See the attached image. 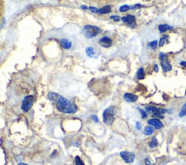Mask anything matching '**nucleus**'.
<instances>
[{
    "label": "nucleus",
    "mask_w": 186,
    "mask_h": 165,
    "mask_svg": "<svg viewBox=\"0 0 186 165\" xmlns=\"http://www.w3.org/2000/svg\"><path fill=\"white\" fill-rule=\"evenodd\" d=\"M55 103L57 104V108L64 114H74L77 111L76 105L61 95H59Z\"/></svg>",
    "instance_id": "nucleus-1"
},
{
    "label": "nucleus",
    "mask_w": 186,
    "mask_h": 165,
    "mask_svg": "<svg viewBox=\"0 0 186 165\" xmlns=\"http://www.w3.org/2000/svg\"><path fill=\"white\" fill-rule=\"evenodd\" d=\"M116 114V108L114 106H110L103 111L102 117H103V122L108 125L113 124L115 119V115Z\"/></svg>",
    "instance_id": "nucleus-2"
},
{
    "label": "nucleus",
    "mask_w": 186,
    "mask_h": 165,
    "mask_svg": "<svg viewBox=\"0 0 186 165\" xmlns=\"http://www.w3.org/2000/svg\"><path fill=\"white\" fill-rule=\"evenodd\" d=\"M82 32L86 38L87 39H92L98 36L99 34L102 32L101 29L98 27L95 26H85L83 28Z\"/></svg>",
    "instance_id": "nucleus-3"
},
{
    "label": "nucleus",
    "mask_w": 186,
    "mask_h": 165,
    "mask_svg": "<svg viewBox=\"0 0 186 165\" xmlns=\"http://www.w3.org/2000/svg\"><path fill=\"white\" fill-rule=\"evenodd\" d=\"M159 59L161 60V65L162 67V70L164 72L170 71L172 70V65L169 63L168 57L164 53H161L159 54Z\"/></svg>",
    "instance_id": "nucleus-4"
},
{
    "label": "nucleus",
    "mask_w": 186,
    "mask_h": 165,
    "mask_svg": "<svg viewBox=\"0 0 186 165\" xmlns=\"http://www.w3.org/2000/svg\"><path fill=\"white\" fill-rule=\"evenodd\" d=\"M146 110L148 113L153 114L154 117H159L160 119H164V116L161 115V114H164L167 111V110H166V109L158 108L155 106H147V107H146Z\"/></svg>",
    "instance_id": "nucleus-5"
},
{
    "label": "nucleus",
    "mask_w": 186,
    "mask_h": 165,
    "mask_svg": "<svg viewBox=\"0 0 186 165\" xmlns=\"http://www.w3.org/2000/svg\"><path fill=\"white\" fill-rule=\"evenodd\" d=\"M34 101V97L33 95H28L25 97L22 102L21 108L24 112H28L33 106Z\"/></svg>",
    "instance_id": "nucleus-6"
},
{
    "label": "nucleus",
    "mask_w": 186,
    "mask_h": 165,
    "mask_svg": "<svg viewBox=\"0 0 186 165\" xmlns=\"http://www.w3.org/2000/svg\"><path fill=\"white\" fill-rule=\"evenodd\" d=\"M120 156L126 163H132V162H133L135 157V155L134 153L127 152V151L121 152L120 153Z\"/></svg>",
    "instance_id": "nucleus-7"
},
{
    "label": "nucleus",
    "mask_w": 186,
    "mask_h": 165,
    "mask_svg": "<svg viewBox=\"0 0 186 165\" xmlns=\"http://www.w3.org/2000/svg\"><path fill=\"white\" fill-rule=\"evenodd\" d=\"M121 20L127 24L129 26L132 27V28H136L137 24H136V18L134 15H128L127 16L121 18Z\"/></svg>",
    "instance_id": "nucleus-8"
},
{
    "label": "nucleus",
    "mask_w": 186,
    "mask_h": 165,
    "mask_svg": "<svg viewBox=\"0 0 186 165\" xmlns=\"http://www.w3.org/2000/svg\"><path fill=\"white\" fill-rule=\"evenodd\" d=\"M99 43L102 47H106V48H108L111 46L112 44V40L108 36H103L99 40Z\"/></svg>",
    "instance_id": "nucleus-9"
},
{
    "label": "nucleus",
    "mask_w": 186,
    "mask_h": 165,
    "mask_svg": "<svg viewBox=\"0 0 186 165\" xmlns=\"http://www.w3.org/2000/svg\"><path fill=\"white\" fill-rule=\"evenodd\" d=\"M148 124L154 127L156 129H161V128H162L164 127L162 122L159 119H149L148 121Z\"/></svg>",
    "instance_id": "nucleus-10"
},
{
    "label": "nucleus",
    "mask_w": 186,
    "mask_h": 165,
    "mask_svg": "<svg viewBox=\"0 0 186 165\" xmlns=\"http://www.w3.org/2000/svg\"><path fill=\"white\" fill-rule=\"evenodd\" d=\"M124 100L128 103H133V102L137 101V96L135 95H132L131 93H125L124 95Z\"/></svg>",
    "instance_id": "nucleus-11"
},
{
    "label": "nucleus",
    "mask_w": 186,
    "mask_h": 165,
    "mask_svg": "<svg viewBox=\"0 0 186 165\" xmlns=\"http://www.w3.org/2000/svg\"><path fill=\"white\" fill-rule=\"evenodd\" d=\"M61 45L63 48L68 50V49L72 47V43L67 39L63 38V39H61Z\"/></svg>",
    "instance_id": "nucleus-12"
},
{
    "label": "nucleus",
    "mask_w": 186,
    "mask_h": 165,
    "mask_svg": "<svg viewBox=\"0 0 186 165\" xmlns=\"http://www.w3.org/2000/svg\"><path fill=\"white\" fill-rule=\"evenodd\" d=\"M111 12V7L110 5H106V6H104L103 7L99 9L98 13L99 14H107Z\"/></svg>",
    "instance_id": "nucleus-13"
},
{
    "label": "nucleus",
    "mask_w": 186,
    "mask_h": 165,
    "mask_svg": "<svg viewBox=\"0 0 186 165\" xmlns=\"http://www.w3.org/2000/svg\"><path fill=\"white\" fill-rule=\"evenodd\" d=\"M172 28H173V27L167 25V24H161V25L158 26V30H159V31L161 33L169 31V30H172Z\"/></svg>",
    "instance_id": "nucleus-14"
},
{
    "label": "nucleus",
    "mask_w": 186,
    "mask_h": 165,
    "mask_svg": "<svg viewBox=\"0 0 186 165\" xmlns=\"http://www.w3.org/2000/svg\"><path fill=\"white\" fill-rule=\"evenodd\" d=\"M137 76L139 79H144L145 78V72L143 67L140 68L139 70L137 72Z\"/></svg>",
    "instance_id": "nucleus-15"
},
{
    "label": "nucleus",
    "mask_w": 186,
    "mask_h": 165,
    "mask_svg": "<svg viewBox=\"0 0 186 165\" xmlns=\"http://www.w3.org/2000/svg\"><path fill=\"white\" fill-rule=\"evenodd\" d=\"M154 129L152 126H147L145 127L144 133L146 135H150L151 134L154 133Z\"/></svg>",
    "instance_id": "nucleus-16"
},
{
    "label": "nucleus",
    "mask_w": 186,
    "mask_h": 165,
    "mask_svg": "<svg viewBox=\"0 0 186 165\" xmlns=\"http://www.w3.org/2000/svg\"><path fill=\"white\" fill-rule=\"evenodd\" d=\"M86 54H87V56L89 58H92L95 55V51H94V49L91 47H88L86 48Z\"/></svg>",
    "instance_id": "nucleus-17"
},
{
    "label": "nucleus",
    "mask_w": 186,
    "mask_h": 165,
    "mask_svg": "<svg viewBox=\"0 0 186 165\" xmlns=\"http://www.w3.org/2000/svg\"><path fill=\"white\" fill-rule=\"evenodd\" d=\"M168 39H169V36H168V35H164V36L161 38V39H160L159 47L164 46V44L166 43V42L168 40Z\"/></svg>",
    "instance_id": "nucleus-18"
},
{
    "label": "nucleus",
    "mask_w": 186,
    "mask_h": 165,
    "mask_svg": "<svg viewBox=\"0 0 186 165\" xmlns=\"http://www.w3.org/2000/svg\"><path fill=\"white\" fill-rule=\"evenodd\" d=\"M157 145H158V140L156 138V137H153L152 140H151V142L149 144V147L150 148H154L155 147H156Z\"/></svg>",
    "instance_id": "nucleus-19"
},
{
    "label": "nucleus",
    "mask_w": 186,
    "mask_h": 165,
    "mask_svg": "<svg viewBox=\"0 0 186 165\" xmlns=\"http://www.w3.org/2000/svg\"><path fill=\"white\" fill-rule=\"evenodd\" d=\"M186 115V103L183 105V106L182 107L181 110H180V112L179 114V116L180 117H185Z\"/></svg>",
    "instance_id": "nucleus-20"
},
{
    "label": "nucleus",
    "mask_w": 186,
    "mask_h": 165,
    "mask_svg": "<svg viewBox=\"0 0 186 165\" xmlns=\"http://www.w3.org/2000/svg\"><path fill=\"white\" fill-rule=\"evenodd\" d=\"M131 8V7L128 6V5H122V6L120 7L119 8V11L121 12V13H124V12H127V11L129 10V9Z\"/></svg>",
    "instance_id": "nucleus-21"
},
{
    "label": "nucleus",
    "mask_w": 186,
    "mask_h": 165,
    "mask_svg": "<svg viewBox=\"0 0 186 165\" xmlns=\"http://www.w3.org/2000/svg\"><path fill=\"white\" fill-rule=\"evenodd\" d=\"M75 163H76V165H84V163L83 162V161L78 156H76V157H75Z\"/></svg>",
    "instance_id": "nucleus-22"
},
{
    "label": "nucleus",
    "mask_w": 186,
    "mask_h": 165,
    "mask_svg": "<svg viewBox=\"0 0 186 165\" xmlns=\"http://www.w3.org/2000/svg\"><path fill=\"white\" fill-rule=\"evenodd\" d=\"M157 44H158V42H157V40H154L153 41V42H150V44H149V46H150V47H151V49L152 50H156L157 47Z\"/></svg>",
    "instance_id": "nucleus-23"
},
{
    "label": "nucleus",
    "mask_w": 186,
    "mask_h": 165,
    "mask_svg": "<svg viewBox=\"0 0 186 165\" xmlns=\"http://www.w3.org/2000/svg\"><path fill=\"white\" fill-rule=\"evenodd\" d=\"M138 110H139V111L140 112V114H141L142 118L145 119L146 117H147V114H146V111H144V110H142V109L139 108H138Z\"/></svg>",
    "instance_id": "nucleus-24"
},
{
    "label": "nucleus",
    "mask_w": 186,
    "mask_h": 165,
    "mask_svg": "<svg viewBox=\"0 0 186 165\" xmlns=\"http://www.w3.org/2000/svg\"><path fill=\"white\" fill-rule=\"evenodd\" d=\"M89 9H90V10H91L92 12L94 13H98V11H99V9L95 7H89Z\"/></svg>",
    "instance_id": "nucleus-25"
},
{
    "label": "nucleus",
    "mask_w": 186,
    "mask_h": 165,
    "mask_svg": "<svg viewBox=\"0 0 186 165\" xmlns=\"http://www.w3.org/2000/svg\"><path fill=\"white\" fill-rule=\"evenodd\" d=\"M110 18L111 19V20H114V21H119V20H120L119 16H118V15H113V16H111Z\"/></svg>",
    "instance_id": "nucleus-26"
},
{
    "label": "nucleus",
    "mask_w": 186,
    "mask_h": 165,
    "mask_svg": "<svg viewBox=\"0 0 186 165\" xmlns=\"http://www.w3.org/2000/svg\"><path fill=\"white\" fill-rule=\"evenodd\" d=\"M145 163H146V165H154V164L152 163V162L150 161V159H148V158L145 159Z\"/></svg>",
    "instance_id": "nucleus-27"
},
{
    "label": "nucleus",
    "mask_w": 186,
    "mask_h": 165,
    "mask_svg": "<svg viewBox=\"0 0 186 165\" xmlns=\"http://www.w3.org/2000/svg\"><path fill=\"white\" fill-rule=\"evenodd\" d=\"M141 128H142V126H141V124H140V122H136V129H138V130H140V129H141Z\"/></svg>",
    "instance_id": "nucleus-28"
},
{
    "label": "nucleus",
    "mask_w": 186,
    "mask_h": 165,
    "mask_svg": "<svg viewBox=\"0 0 186 165\" xmlns=\"http://www.w3.org/2000/svg\"><path fill=\"white\" fill-rule=\"evenodd\" d=\"M140 7H141V5H140L139 4H137V5H134V6L131 7V8H132V9H137V8H140Z\"/></svg>",
    "instance_id": "nucleus-29"
},
{
    "label": "nucleus",
    "mask_w": 186,
    "mask_h": 165,
    "mask_svg": "<svg viewBox=\"0 0 186 165\" xmlns=\"http://www.w3.org/2000/svg\"><path fill=\"white\" fill-rule=\"evenodd\" d=\"M92 119L94 120V121H95V122H98V117H97L96 115L92 116Z\"/></svg>",
    "instance_id": "nucleus-30"
},
{
    "label": "nucleus",
    "mask_w": 186,
    "mask_h": 165,
    "mask_svg": "<svg viewBox=\"0 0 186 165\" xmlns=\"http://www.w3.org/2000/svg\"><path fill=\"white\" fill-rule=\"evenodd\" d=\"M180 65H182V66H183V67L186 68V61H182V62H180Z\"/></svg>",
    "instance_id": "nucleus-31"
},
{
    "label": "nucleus",
    "mask_w": 186,
    "mask_h": 165,
    "mask_svg": "<svg viewBox=\"0 0 186 165\" xmlns=\"http://www.w3.org/2000/svg\"><path fill=\"white\" fill-rule=\"evenodd\" d=\"M154 70H155V72H158V65L156 64V65H154Z\"/></svg>",
    "instance_id": "nucleus-32"
},
{
    "label": "nucleus",
    "mask_w": 186,
    "mask_h": 165,
    "mask_svg": "<svg viewBox=\"0 0 186 165\" xmlns=\"http://www.w3.org/2000/svg\"><path fill=\"white\" fill-rule=\"evenodd\" d=\"M81 8H82V9H89V7H86V6H84V5H82V6H81Z\"/></svg>",
    "instance_id": "nucleus-33"
},
{
    "label": "nucleus",
    "mask_w": 186,
    "mask_h": 165,
    "mask_svg": "<svg viewBox=\"0 0 186 165\" xmlns=\"http://www.w3.org/2000/svg\"><path fill=\"white\" fill-rule=\"evenodd\" d=\"M18 165H28V164H26L25 163H19Z\"/></svg>",
    "instance_id": "nucleus-34"
},
{
    "label": "nucleus",
    "mask_w": 186,
    "mask_h": 165,
    "mask_svg": "<svg viewBox=\"0 0 186 165\" xmlns=\"http://www.w3.org/2000/svg\"><path fill=\"white\" fill-rule=\"evenodd\" d=\"M185 94H186V92H185Z\"/></svg>",
    "instance_id": "nucleus-35"
}]
</instances>
